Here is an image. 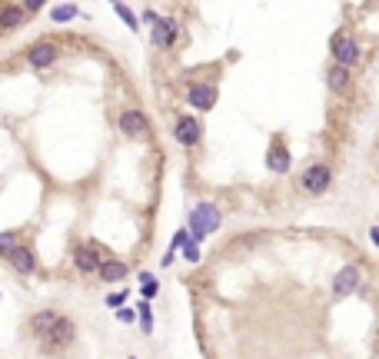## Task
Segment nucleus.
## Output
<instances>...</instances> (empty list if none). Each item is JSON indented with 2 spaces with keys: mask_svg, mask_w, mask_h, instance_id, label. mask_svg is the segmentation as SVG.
Returning a JSON list of instances; mask_svg holds the SVG:
<instances>
[{
  "mask_svg": "<svg viewBox=\"0 0 379 359\" xmlns=\"http://www.w3.org/2000/svg\"><path fill=\"white\" fill-rule=\"evenodd\" d=\"M360 286H362L360 266H356V263H346L340 273L333 276V296H336V300H342V296H353Z\"/></svg>",
  "mask_w": 379,
  "mask_h": 359,
  "instance_id": "nucleus-3",
  "label": "nucleus"
},
{
  "mask_svg": "<svg viewBox=\"0 0 379 359\" xmlns=\"http://www.w3.org/2000/svg\"><path fill=\"white\" fill-rule=\"evenodd\" d=\"M326 87L333 90L336 96H346L349 94V87H353V74H349V67H342V63H333L329 70H326Z\"/></svg>",
  "mask_w": 379,
  "mask_h": 359,
  "instance_id": "nucleus-11",
  "label": "nucleus"
},
{
  "mask_svg": "<svg viewBox=\"0 0 379 359\" xmlns=\"http://www.w3.org/2000/svg\"><path fill=\"white\" fill-rule=\"evenodd\" d=\"M369 240L379 246V227H369Z\"/></svg>",
  "mask_w": 379,
  "mask_h": 359,
  "instance_id": "nucleus-28",
  "label": "nucleus"
},
{
  "mask_svg": "<svg viewBox=\"0 0 379 359\" xmlns=\"http://www.w3.org/2000/svg\"><path fill=\"white\" fill-rule=\"evenodd\" d=\"M130 359H136V356H130Z\"/></svg>",
  "mask_w": 379,
  "mask_h": 359,
  "instance_id": "nucleus-30",
  "label": "nucleus"
},
{
  "mask_svg": "<svg viewBox=\"0 0 379 359\" xmlns=\"http://www.w3.org/2000/svg\"><path fill=\"white\" fill-rule=\"evenodd\" d=\"M362 57V50H360V43L353 37H346V34H340V37H333V63H342V67H356Z\"/></svg>",
  "mask_w": 379,
  "mask_h": 359,
  "instance_id": "nucleus-6",
  "label": "nucleus"
},
{
  "mask_svg": "<svg viewBox=\"0 0 379 359\" xmlns=\"http://www.w3.org/2000/svg\"><path fill=\"white\" fill-rule=\"evenodd\" d=\"M183 260H187V263H200V243H196L193 236H190L187 246H183Z\"/></svg>",
  "mask_w": 379,
  "mask_h": 359,
  "instance_id": "nucleus-21",
  "label": "nucleus"
},
{
  "mask_svg": "<svg viewBox=\"0 0 379 359\" xmlns=\"http://www.w3.org/2000/svg\"><path fill=\"white\" fill-rule=\"evenodd\" d=\"M0 249H3V256H10L17 246H14V233H0Z\"/></svg>",
  "mask_w": 379,
  "mask_h": 359,
  "instance_id": "nucleus-24",
  "label": "nucleus"
},
{
  "mask_svg": "<svg viewBox=\"0 0 379 359\" xmlns=\"http://www.w3.org/2000/svg\"><path fill=\"white\" fill-rule=\"evenodd\" d=\"M114 3H123V0H114Z\"/></svg>",
  "mask_w": 379,
  "mask_h": 359,
  "instance_id": "nucleus-29",
  "label": "nucleus"
},
{
  "mask_svg": "<svg viewBox=\"0 0 379 359\" xmlns=\"http://www.w3.org/2000/svg\"><path fill=\"white\" fill-rule=\"evenodd\" d=\"M127 273H130V266L123 263V260H107V263L100 266V273H96V276H100L103 283H120Z\"/></svg>",
  "mask_w": 379,
  "mask_h": 359,
  "instance_id": "nucleus-15",
  "label": "nucleus"
},
{
  "mask_svg": "<svg viewBox=\"0 0 379 359\" xmlns=\"http://www.w3.org/2000/svg\"><path fill=\"white\" fill-rule=\"evenodd\" d=\"M7 260H10V266H14L17 273H23V276H30V273L37 269V260H34V253H30L27 246H17V249L7 256Z\"/></svg>",
  "mask_w": 379,
  "mask_h": 359,
  "instance_id": "nucleus-14",
  "label": "nucleus"
},
{
  "mask_svg": "<svg viewBox=\"0 0 379 359\" xmlns=\"http://www.w3.org/2000/svg\"><path fill=\"white\" fill-rule=\"evenodd\" d=\"M107 263L103 256H100V249L94 243H83L74 249V266L80 273H100V266Z\"/></svg>",
  "mask_w": 379,
  "mask_h": 359,
  "instance_id": "nucleus-10",
  "label": "nucleus"
},
{
  "mask_svg": "<svg viewBox=\"0 0 379 359\" xmlns=\"http://www.w3.org/2000/svg\"><path fill=\"white\" fill-rule=\"evenodd\" d=\"M74 336H76V326L70 320H67V316H60L57 320V326H54V329H50V333H47V346H60V349H67V346H70V342H74Z\"/></svg>",
  "mask_w": 379,
  "mask_h": 359,
  "instance_id": "nucleus-12",
  "label": "nucleus"
},
{
  "mask_svg": "<svg viewBox=\"0 0 379 359\" xmlns=\"http://www.w3.org/2000/svg\"><path fill=\"white\" fill-rule=\"evenodd\" d=\"M300 187H303L309 196H320V193H326V189L333 187V170H329L326 163H313V167H306L303 170Z\"/></svg>",
  "mask_w": 379,
  "mask_h": 359,
  "instance_id": "nucleus-2",
  "label": "nucleus"
},
{
  "mask_svg": "<svg viewBox=\"0 0 379 359\" xmlns=\"http://www.w3.org/2000/svg\"><path fill=\"white\" fill-rule=\"evenodd\" d=\"M57 320H60V313H54V309H40L37 316L30 320V329H34L37 336H43V340H47V333L57 326Z\"/></svg>",
  "mask_w": 379,
  "mask_h": 359,
  "instance_id": "nucleus-16",
  "label": "nucleus"
},
{
  "mask_svg": "<svg viewBox=\"0 0 379 359\" xmlns=\"http://www.w3.org/2000/svg\"><path fill=\"white\" fill-rule=\"evenodd\" d=\"M116 320L123 322V326H130L133 320H140V309H130V306H120V309H116Z\"/></svg>",
  "mask_w": 379,
  "mask_h": 359,
  "instance_id": "nucleus-23",
  "label": "nucleus"
},
{
  "mask_svg": "<svg viewBox=\"0 0 379 359\" xmlns=\"http://www.w3.org/2000/svg\"><path fill=\"white\" fill-rule=\"evenodd\" d=\"M74 17H76L74 3H60V7H54V10H50V20H54V23H67V20H74Z\"/></svg>",
  "mask_w": 379,
  "mask_h": 359,
  "instance_id": "nucleus-18",
  "label": "nucleus"
},
{
  "mask_svg": "<svg viewBox=\"0 0 379 359\" xmlns=\"http://www.w3.org/2000/svg\"><path fill=\"white\" fill-rule=\"evenodd\" d=\"M120 133L130 140H147L150 136V120L143 110H123L120 114Z\"/></svg>",
  "mask_w": 379,
  "mask_h": 359,
  "instance_id": "nucleus-4",
  "label": "nucleus"
},
{
  "mask_svg": "<svg viewBox=\"0 0 379 359\" xmlns=\"http://www.w3.org/2000/svg\"><path fill=\"white\" fill-rule=\"evenodd\" d=\"M176 34H180L176 20H173V17H160V23L153 27V43H156V47H173V43H176Z\"/></svg>",
  "mask_w": 379,
  "mask_h": 359,
  "instance_id": "nucleus-13",
  "label": "nucleus"
},
{
  "mask_svg": "<svg viewBox=\"0 0 379 359\" xmlns=\"http://www.w3.org/2000/svg\"><path fill=\"white\" fill-rule=\"evenodd\" d=\"M136 309H140V329L150 336V333H153V309H150V302H147V300L136 302Z\"/></svg>",
  "mask_w": 379,
  "mask_h": 359,
  "instance_id": "nucleus-19",
  "label": "nucleus"
},
{
  "mask_svg": "<svg viewBox=\"0 0 379 359\" xmlns=\"http://www.w3.org/2000/svg\"><path fill=\"white\" fill-rule=\"evenodd\" d=\"M140 283H143V300H153V296L160 293V283H156V276H153V273H147V269L140 273Z\"/></svg>",
  "mask_w": 379,
  "mask_h": 359,
  "instance_id": "nucleus-20",
  "label": "nucleus"
},
{
  "mask_svg": "<svg viewBox=\"0 0 379 359\" xmlns=\"http://www.w3.org/2000/svg\"><path fill=\"white\" fill-rule=\"evenodd\" d=\"M173 136H176L180 147H196V143L203 140V127H200L196 116H176V123H173Z\"/></svg>",
  "mask_w": 379,
  "mask_h": 359,
  "instance_id": "nucleus-7",
  "label": "nucleus"
},
{
  "mask_svg": "<svg viewBox=\"0 0 379 359\" xmlns=\"http://www.w3.org/2000/svg\"><path fill=\"white\" fill-rule=\"evenodd\" d=\"M43 3H47V0H23L20 7H27V14H37V10L43 7Z\"/></svg>",
  "mask_w": 379,
  "mask_h": 359,
  "instance_id": "nucleus-25",
  "label": "nucleus"
},
{
  "mask_svg": "<svg viewBox=\"0 0 379 359\" xmlns=\"http://www.w3.org/2000/svg\"><path fill=\"white\" fill-rule=\"evenodd\" d=\"M116 14H120V20H123V23H127L130 30H136V27H140V20H136V14H133V10H127L123 3H116Z\"/></svg>",
  "mask_w": 379,
  "mask_h": 359,
  "instance_id": "nucleus-22",
  "label": "nucleus"
},
{
  "mask_svg": "<svg viewBox=\"0 0 379 359\" xmlns=\"http://www.w3.org/2000/svg\"><path fill=\"white\" fill-rule=\"evenodd\" d=\"M220 220H223V213H220V207L216 203H196V207L190 209V216H187V229H190V236L196 240V243H203L209 233H216L220 229Z\"/></svg>",
  "mask_w": 379,
  "mask_h": 359,
  "instance_id": "nucleus-1",
  "label": "nucleus"
},
{
  "mask_svg": "<svg viewBox=\"0 0 379 359\" xmlns=\"http://www.w3.org/2000/svg\"><path fill=\"white\" fill-rule=\"evenodd\" d=\"M289 167H293V153L286 150L283 136H273V143H269V150H266V170L289 173Z\"/></svg>",
  "mask_w": 379,
  "mask_h": 359,
  "instance_id": "nucleus-8",
  "label": "nucleus"
},
{
  "mask_svg": "<svg viewBox=\"0 0 379 359\" xmlns=\"http://www.w3.org/2000/svg\"><path fill=\"white\" fill-rule=\"evenodd\" d=\"M143 20H147V23H150V27H156V23H160V17H156V14H153V10H143Z\"/></svg>",
  "mask_w": 379,
  "mask_h": 359,
  "instance_id": "nucleus-27",
  "label": "nucleus"
},
{
  "mask_svg": "<svg viewBox=\"0 0 379 359\" xmlns=\"http://www.w3.org/2000/svg\"><path fill=\"white\" fill-rule=\"evenodd\" d=\"M123 300H127V289H123V293H110V296H107V306H120Z\"/></svg>",
  "mask_w": 379,
  "mask_h": 359,
  "instance_id": "nucleus-26",
  "label": "nucleus"
},
{
  "mask_svg": "<svg viewBox=\"0 0 379 359\" xmlns=\"http://www.w3.org/2000/svg\"><path fill=\"white\" fill-rule=\"evenodd\" d=\"M60 57V47L54 40H37L30 50H27V63L34 67V70H47V67H54Z\"/></svg>",
  "mask_w": 379,
  "mask_h": 359,
  "instance_id": "nucleus-5",
  "label": "nucleus"
},
{
  "mask_svg": "<svg viewBox=\"0 0 379 359\" xmlns=\"http://www.w3.org/2000/svg\"><path fill=\"white\" fill-rule=\"evenodd\" d=\"M27 17V7H17V3H7V10H3V30H14L20 27Z\"/></svg>",
  "mask_w": 379,
  "mask_h": 359,
  "instance_id": "nucleus-17",
  "label": "nucleus"
},
{
  "mask_svg": "<svg viewBox=\"0 0 379 359\" xmlns=\"http://www.w3.org/2000/svg\"><path fill=\"white\" fill-rule=\"evenodd\" d=\"M216 87L213 83H190L187 87V103L193 110H213L216 107Z\"/></svg>",
  "mask_w": 379,
  "mask_h": 359,
  "instance_id": "nucleus-9",
  "label": "nucleus"
}]
</instances>
